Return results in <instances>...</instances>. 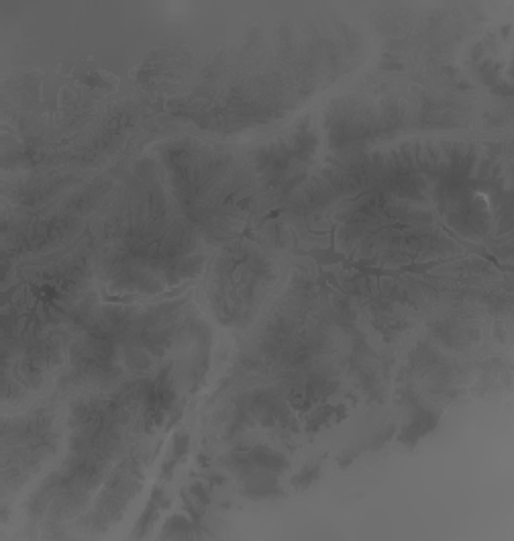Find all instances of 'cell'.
I'll use <instances>...</instances> for the list:
<instances>
[{"instance_id": "6da1fadb", "label": "cell", "mask_w": 514, "mask_h": 541, "mask_svg": "<svg viewBox=\"0 0 514 541\" xmlns=\"http://www.w3.org/2000/svg\"><path fill=\"white\" fill-rule=\"evenodd\" d=\"M316 474H318V468H312V472L304 470L300 476H296V478H294V484H296V488H306V486L310 484V482L316 478Z\"/></svg>"}]
</instances>
